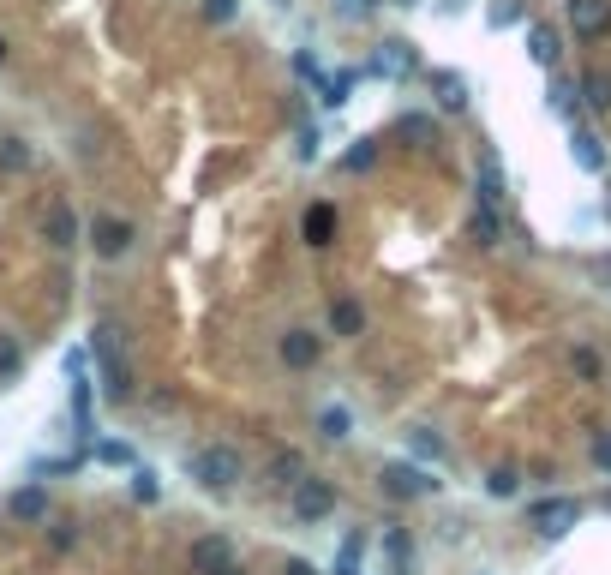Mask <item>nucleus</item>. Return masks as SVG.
Segmentation results:
<instances>
[{"instance_id": "nucleus-1", "label": "nucleus", "mask_w": 611, "mask_h": 575, "mask_svg": "<svg viewBox=\"0 0 611 575\" xmlns=\"http://www.w3.org/2000/svg\"><path fill=\"white\" fill-rule=\"evenodd\" d=\"M186 474H192L204 492H234L240 474H246V462H240V450H228V444H198V450H186Z\"/></svg>"}, {"instance_id": "nucleus-2", "label": "nucleus", "mask_w": 611, "mask_h": 575, "mask_svg": "<svg viewBox=\"0 0 611 575\" xmlns=\"http://www.w3.org/2000/svg\"><path fill=\"white\" fill-rule=\"evenodd\" d=\"M90 354H96V366H102L108 396L126 402V396H132V372H126V354H120V330H114V324H96V330H90Z\"/></svg>"}, {"instance_id": "nucleus-3", "label": "nucleus", "mask_w": 611, "mask_h": 575, "mask_svg": "<svg viewBox=\"0 0 611 575\" xmlns=\"http://www.w3.org/2000/svg\"><path fill=\"white\" fill-rule=\"evenodd\" d=\"M288 510H294V522H300V528L330 522V516H336V486H330L324 474H300V480L288 486Z\"/></svg>"}, {"instance_id": "nucleus-4", "label": "nucleus", "mask_w": 611, "mask_h": 575, "mask_svg": "<svg viewBox=\"0 0 611 575\" xmlns=\"http://www.w3.org/2000/svg\"><path fill=\"white\" fill-rule=\"evenodd\" d=\"M576 522H582V504H576V498H540V504L528 510V528H534L540 540H564Z\"/></svg>"}, {"instance_id": "nucleus-5", "label": "nucleus", "mask_w": 611, "mask_h": 575, "mask_svg": "<svg viewBox=\"0 0 611 575\" xmlns=\"http://www.w3.org/2000/svg\"><path fill=\"white\" fill-rule=\"evenodd\" d=\"M414 66H420V60H414V42H402V36H384V42L372 48V60H366V72H372V78H390V84H402Z\"/></svg>"}, {"instance_id": "nucleus-6", "label": "nucleus", "mask_w": 611, "mask_h": 575, "mask_svg": "<svg viewBox=\"0 0 611 575\" xmlns=\"http://www.w3.org/2000/svg\"><path fill=\"white\" fill-rule=\"evenodd\" d=\"M378 480H384V492H390V498H432V492L444 486V480H432V474H426V468H414V462H384V474H378Z\"/></svg>"}, {"instance_id": "nucleus-7", "label": "nucleus", "mask_w": 611, "mask_h": 575, "mask_svg": "<svg viewBox=\"0 0 611 575\" xmlns=\"http://www.w3.org/2000/svg\"><path fill=\"white\" fill-rule=\"evenodd\" d=\"M564 18L582 42H600L611 30V0H564Z\"/></svg>"}, {"instance_id": "nucleus-8", "label": "nucleus", "mask_w": 611, "mask_h": 575, "mask_svg": "<svg viewBox=\"0 0 611 575\" xmlns=\"http://www.w3.org/2000/svg\"><path fill=\"white\" fill-rule=\"evenodd\" d=\"M90 246H96L102 258H126V246H132V222H120V216H96V222H90Z\"/></svg>"}, {"instance_id": "nucleus-9", "label": "nucleus", "mask_w": 611, "mask_h": 575, "mask_svg": "<svg viewBox=\"0 0 611 575\" xmlns=\"http://www.w3.org/2000/svg\"><path fill=\"white\" fill-rule=\"evenodd\" d=\"M570 156H576V168L582 174H606V144H600V132H588V126H570Z\"/></svg>"}, {"instance_id": "nucleus-10", "label": "nucleus", "mask_w": 611, "mask_h": 575, "mask_svg": "<svg viewBox=\"0 0 611 575\" xmlns=\"http://www.w3.org/2000/svg\"><path fill=\"white\" fill-rule=\"evenodd\" d=\"M528 54H534L540 66H558V60H564V36H558V24H528Z\"/></svg>"}, {"instance_id": "nucleus-11", "label": "nucleus", "mask_w": 611, "mask_h": 575, "mask_svg": "<svg viewBox=\"0 0 611 575\" xmlns=\"http://www.w3.org/2000/svg\"><path fill=\"white\" fill-rule=\"evenodd\" d=\"M432 96H438V108L462 114V108H468V78H462V72H432Z\"/></svg>"}, {"instance_id": "nucleus-12", "label": "nucleus", "mask_w": 611, "mask_h": 575, "mask_svg": "<svg viewBox=\"0 0 611 575\" xmlns=\"http://www.w3.org/2000/svg\"><path fill=\"white\" fill-rule=\"evenodd\" d=\"M42 234H48V246H78V216H72V204H54L48 210V222H42Z\"/></svg>"}, {"instance_id": "nucleus-13", "label": "nucleus", "mask_w": 611, "mask_h": 575, "mask_svg": "<svg viewBox=\"0 0 611 575\" xmlns=\"http://www.w3.org/2000/svg\"><path fill=\"white\" fill-rule=\"evenodd\" d=\"M282 360H288L294 372L318 366V336H312V330H288V336H282Z\"/></svg>"}, {"instance_id": "nucleus-14", "label": "nucleus", "mask_w": 611, "mask_h": 575, "mask_svg": "<svg viewBox=\"0 0 611 575\" xmlns=\"http://www.w3.org/2000/svg\"><path fill=\"white\" fill-rule=\"evenodd\" d=\"M222 564H234V546H228L222 534H210V540H198V546H192V570H198V575L222 570Z\"/></svg>"}, {"instance_id": "nucleus-15", "label": "nucleus", "mask_w": 611, "mask_h": 575, "mask_svg": "<svg viewBox=\"0 0 611 575\" xmlns=\"http://www.w3.org/2000/svg\"><path fill=\"white\" fill-rule=\"evenodd\" d=\"M300 228H306V246H330L336 240V204H312Z\"/></svg>"}, {"instance_id": "nucleus-16", "label": "nucleus", "mask_w": 611, "mask_h": 575, "mask_svg": "<svg viewBox=\"0 0 611 575\" xmlns=\"http://www.w3.org/2000/svg\"><path fill=\"white\" fill-rule=\"evenodd\" d=\"M18 522H48V486H24V492H12V504H6Z\"/></svg>"}, {"instance_id": "nucleus-17", "label": "nucleus", "mask_w": 611, "mask_h": 575, "mask_svg": "<svg viewBox=\"0 0 611 575\" xmlns=\"http://www.w3.org/2000/svg\"><path fill=\"white\" fill-rule=\"evenodd\" d=\"M546 102H552V114H558V120H576V108H582V84L552 78V84H546Z\"/></svg>"}, {"instance_id": "nucleus-18", "label": "nucleus", "mask_w": 611, "mask_h": 575, "mask_svg": "<svg viewBox=\"0 0 611 575\" xmlns=\"http://www.w3.org/2000/svg\"><path fill=\"white\" fill-rule=\"evenodd\" d=\"M330 330L336 336H360L366 330V306L360 300H330Z\"/></svg>"}, {"instance_id": "nucleus-19", "label": "nucleus", "mask_w": 611, "mask_h": 575, "mask_svg": "<svg viewBox=\"0 0 611 575\" xmlns=\"http://www.w3.org/2000/svg\"><path fill=\"white\" fill-rule=\"evenodd\" d=\"M318 438H330V444H342V438H354V414H348L342 402H330V408L318 414Z\"/></svg>"}, {"instance_id": "nucleus-20", "label": "nucleus", "mask_w": 611, "mask_h": 575, "mask_svg": "<svg viewBox=\"0 0 611 575\" xmlns=\"http://www.w3.org/2000/svg\"><path fill=\"white\" fill-rule=\"evenodd\" d=\"M474 186H480V204H498V198H504V168L486 156V162H480V174H474Z\"/></svg>"}, {"instance_id": "nucleus-21", "label": "nucleus", "mask_w": 611, "mask_h": 575, "mask_svg": "<svg viewBox=\"0 0 611 575\" xmlns=\"http://www.w3.org/2000/svg\"><path fill=\"white\" fill-rule=\"evenodd\" d=\"M474 240H480V246H498V240H504V222H498V204H480V210H474Z\"/></svg>"}, {"instance_id": "nucleus-22", "label": "nucleus", "mask_w": 611, "mask_h": 575, "mask_svg": "<svg viewBox=\"0 0 611 575\" xmlns=\"http://www.w3.org/2000/svg\"><path fill=\"white\" fill-rule=\"evenodd\" d=\"M582 102L600 108V114H611V72H588V78H582Z\"/></svg>"}, {"instance_id": "nucleus-23", "label": "nucleus", "mask_w": 611, "mask_h": 575, "mask_svg": "<svg viewBox=\"0 0 611 575\" xmlns=\"http://www.w3.org/2000/svg\"><path fill=\"white\" fill-rule=\"evenodd\" d=\"M486 492H492V498H516V492H522V474H516V468H492V474H486Z\"/></svg>"}, {"instance_id": "nucleus-24", "label": "nucleus", "mask_w": 611, "mask_h": 575, "mask_svg": "<svg viewBox=\"0 0 611 575\" xmlns=\"http://www.w3.org/2000/svg\"><path fill=\"white\" fill-rule=\"evenodd\" d=\"M414 456H426V462H444L450 450H444V438H438L432 426H420V432H414Z\"/></svg>"}, {"instance_id": "nucleus-25", "label": "nucleus", "mask_w": 611, "mask_h": 575, "mask_svg": "<svg viewBox=\"0 0 611 575\" xmlns=\"http://www.w3.org/2000/svg\"><path fill=\"white\" fill-rule=\"evenodd\" d=\"M528 18V0H492V24L498 30H510V24H522Z\"/></svg>"}, {"instance_id": "nucleus-26", "label": "nucleus", "mask_w": 611, "mask_h": 575, "mask_svg": "<svg viewBox=\"0 0 611 575\" xmlns=\"http://www.w3.org/2000/svg\"><path fill=\"white\" fill-rule=\"evenodd\" d=\"M18 366H24V348H18V336H6V330H0V378H12Z\"/></svg>"}, {"instance_id": "nucleus-27", "label": "nucleus", "mask_w": 611, "mask_h": 575, "mask_svg": "<svg viewBox=\"0 0 611 575\" xmlns=\"http://www.w3.org/2000/svg\"><path fill=\"white\" fill-rule=\"evenodd\" d=\"M270 474H276V480H282V486H294V480H300V474H306V462H300V456H294V450H288V456H276V462H270Z\"/></svg>"}, {"instance_id": "nucleus-28", "label": "nucleus", "mask_w": 611, "mask_h": 575, "mask_svg": "<svg viewBox=\"0 0 611 575\" xmlns=\"http://www.w3.org/2000/svg\"><path fill=\"white\" fill-rule=\"evenodd\" d=\"M132 498H138V504H156V498H162V486H156V474H150V468H138V474H132Z\"/></svg>"}, {"instance_id": "nucleus-29", "label": "nucleus", "mask_w": 611, "mask_h": 575, "mask_svg": "<svg viewBox=\"0 0 611 575\" xmlns=\"http://www.w3.org/2000/svg\"><path fill=\"white\" fill-rule=\"evenodd\" d=\"M330 6H336V18H348V24H360V18L378 12V0H330Z\"/></svg>"}, {"instance_id": "nucleus-30", "label": "nucleus", "mask_w": 611, "mask_h": 575, "mask_svg": "<svg viewBox=\"0 0 611 575\" xmlns=\"http://www.w3.org/2000/svg\"><path fill=\"white\" fill-rule=\"evenodd\" d=\"M24 162H30V150L18 138H0V168H24Z\"/></svg>"}, {"instance_id": "nucleus-31", "label": "nucleus", "mask_w": 611, "mask_h": 575, "mask_svg": "<svg viewBox=\"0 0 611 575\" xmlns=\"http://www.w3.org/2000/svg\"><path fill=\"white\" fill-rule=\"evenodd\" d=\"M96 462H108V468H126V462H132V450H126V444H96Z\"/></svg>"}, {"instance_id": "nucleus-32", "label": "nucleus", "mask_w": 611, "mask_h": 575, "mask_svg": "<svg viewBox=\"0 0 611 575\" xmlns=\"http://www.w3.org/2000/svg\"><path fill=\"white\" fill-rule=\"evenodd\" d=\"M576 372H582V378H600V354H594V348H576Z\"/></svg>"}, {"instance_id": "nucleus-33", "label": "nucleus", "mask_w": 611, "mask_h": 575, "mask_svg": "<svg viewBox=\"0 0 611 575\" xmlns=\"http://www.w3.org/2000/svg\"><path fill=\"white\" fill-rule=\"evenodd\" d=\"M204 12H210V18H216V24H228V18H234V12H240V0H210V6H204Z\"/></svg>"}, {"instance_id": "nucleus-34", "label": "nucleus", "mask_w": 611, "mask_h": 575, "mask_svg": "<svg viewBox=\"0 0 611 575\" xmlns=\"http://www.w3.org/2000/svg\"><path fill=\"white\" fill-rule=\"evenodd\" d=\"M594 462H600V474H611V432L594 438Z\"/></svg>"}, {"instance_id": "nucleus-35", "label": "nucleus", "mask_w": 611, "mask_h": 575, "mask_svg": "<svg viewBox=\"0 0 611 575\" xmlns=\"http://www.w3.org/2000/svg\"><path fill=\"white\" fill-rule=\"evenodd\" d=\"M282 575H318V570H312L306 558H288V564H282Z\"/></svg>"}, {"instance_id": "nucleus-36", "label": "nucleus", "mask_w": 611, "mask_h": 575, "mask_svg": "<svg viewBox=\"0 0 611 575\" xmlns=\"http://www.w3.org/2000/svg\"><path fill=\"white\" fill-rule=\"evenodd\" d=\"M210 575H246V570H240V558H234V564H222V570H210Z\"/></svg>"}, {"instance_id": "nucleus-37", "label": "nucleus", "mask_w": 611, "mask_h": 575, "mask_svg": "<svg viewBox=\"0 0 611 575\" xmlns=\"http://www.w3.org/2000/svg\"><path fill=\"white\" fill-rule=\"evenodd\" d=\"M390 6H420V0H390Z\"/></svg>"}, {"instance_id": "nucleus-38", "label": "nucleus", "mask_w": 611, "mask_h": 575, "mask_svg": "<svg viewBox=\"0 0 611 575\" xmlns=\"http://www.w3.org/2000/svg\"><path fill=\"white\" fill-rule=\"evenodd\" d=\"M0 60H6V42H0Z\"/></svg>"}, {"instance_id": "nucleus-39", "label": "nucleus", "mask_w": 611, "mask_h": 575, "mask_svg": "<svg viewBox=\"0 0 611 575\" xmlns=\"http://www.w3.org/2000/svg\"><path fill=\"white\" fill-rule=\"evenodd\" d=\"M606 510H611V492H606Z\"/></svg>"}]
</instances>
